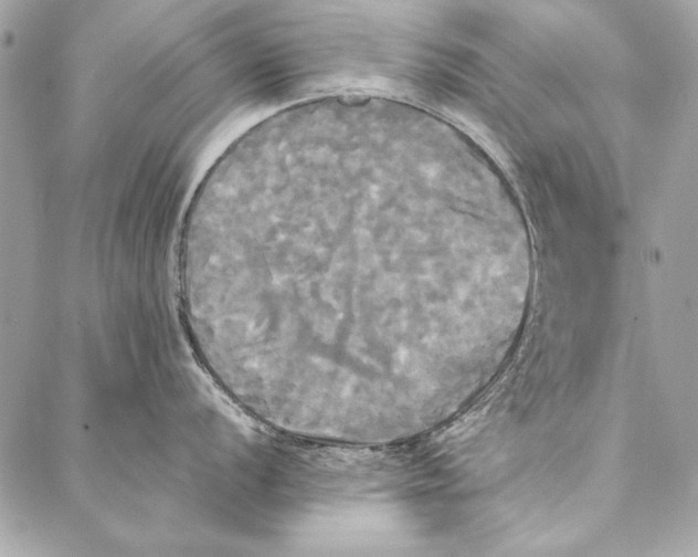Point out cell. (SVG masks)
Here are the masks:
<instances>
[{"label":"cell","mask_w":698,"mask_h":557,"mask_svg":"<svg viewBox=\"0 0 698 557\" xmlns=\"http://www.w3.org/2000/svg\"><path fill=\"white\" fill-rule=\"evenodd\" d=\"M478 231L441 193L351 169L235 221L223 290L246 356L292 400L378 409L459 355L484 286Z\"/></svg>","instance_id":"obj_1"}]
</instances>
